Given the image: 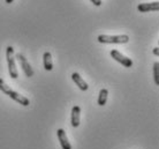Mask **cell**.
<instances>
[{
	"mask_svg": "<svg viewBox=\"0 0 159 149\" xmlns=\"http://www.w3.org/2000/svg\"><path fill=\"white\" fill-rule=\"evenodd\" d=\"M6 59H7L8 64V73H9V77L12 79H17L19 77V71L16 68L15 65V54H14V49L13 46H7L6 48Z\"/></svg>",
	"mask_w": 159,
	"mask_h": 149,
	"instance_id": "cell-2",
	"label": "cell"
},
{
	"mask_svg": "<svg viewBox=\"0 0 159 149\" xmlns=\"http://www.w3.org/2000/svg\"><path fill=\"white\" fill-rule=\"evenodd\" d=\"M57 135H58V139H59V142L61 145V148L62 149H72V145L70 142L68 141V137L66 135V132L65 129L59 128L57 131Z\"/></svg>",
	"mask_w": 159,
	"mask_h": 149,
	"instance_id": "cell-7",
	"label": "cell"
},
{
	"mask_svg": "<svg viewBox=\"0 0 159 149\" xmlns=\"http://www.w3.org/2000/svg\"><path fill=\"white\" fill-rule=\"evenodd\" d=\"M98 42L104 44H126L129 42L128 35H99Z\"/></svg>",
	"mask_w": 159,
	"mask_h": 149,
	"instance_id": "cell-3",
	"label": "cell"
},
{
	"mask_svg": "<svg viewBox=\"0 0 159 149\" xmlns=\"http://www.w3.org/2000/svg\"><path fill=\"white\" fill-rule=\"evenodd\" d=\"M107 97H108V90L107 89H100L99 95H98V105L100 106H104L107 102Z\"/></svg>",
	"mask_w": 159,
	"mask_h": 149,
	"instance_id": "cell-11",
	"label": "cell"
},
{
	"mask_svg": "<svg viewBox=\"0 0 159 149\" xmlns=\"http://www.w3.org/2000/svg\"><path fill=\"white\" fill-rule=\"evenodd\" d=\"M72 80L75 82V85L77 86L81 90L87 91L88 89H89V86H88V83L83 80V79H82V77L80 75L79 73H76V72L73 73V74H72Z\"/></svg>",
	"mask_w": 159,
	"mask_h": 149,
	"instance_id": "cell-8",
	"label": "cell"
},
{
	"mask_svg": "<svg viewBox=\"0 0 159 149\" xmlns=\"http://www.w3.org/2000/svg\"><path fill=\"white\" fill-rule=\"evenodd\" d=\"M92 4L95 5V6H97V7H99V6H102V4H103V1L102 0H90Z\"/></svg>",
	"mask_w": 159,
	"mask_h": 149,
	"instance_id": "cell-13",
	"label": "cell"
},
{
	"mask_svg": "<svg viewBox=\"0 0 159 149\" xmlns=\"http://www.w3.org/2000/svg\"><path fill=\"white\" fill-rule=\"evenodd\" d=\"M80 117H81V108L79 105H75L72 108V126L79 127L80 126Z\"/></svg>",
	"mask_w": 159,
	"mask_h": 149,
	"instance_id": "cell-9",
	"label": "cell"
},
{
	"mask_svg": "<svg viewBox=\"0 0 159 149\" xmlns=\"http://www.w3.org/2000/svg\"><path fill=\"white\" fill-rule=\"evenodd\" d=\"M15 58L19 60V63H20L21 67H22V69H23L24 74H25V77H34V69H32V67L30 66V64H29V61L27 60V58L22 54V53H16L15 54Z\"/></svg>",
	"mask_w": 159,
	"mask_h": 149,
	"instance_id": "cell-4",
	"label": "cell"
},
{
	"mask_svg": "<svg viewBox=\"0 0 159 149\" xmlns=\"http://www.w3.org/2000/svg\"><path fill=\"white\" fill-rule=\"evenodd\" d=\"M153 80L157 86H159V63L156 61L153 64Z\"/></svg>",
	"mask_w": 159,
	"mask_h": 149,
	"instance_id": "cell-12",
	"label": "cell"
},
{
	"mask_svg": "<svg viewBox=\"0 0 159 149\" xmlns=\"http://www.w3.org/2000/svg\"><path fill=\"white\" fill-rule=\"evenodd\" d=\"M43 63H44V68L46 71H52L53 69V61H52V54L51 52H44L43 54Z\"/></svg>",
	"mask_w": 159,
	"mask_h": 149,
	"instance_id": "cell-10",
	"label": "cell"
},
{
	"mask_svg": "<svg viewBox=\"0 0 159 149\" xmlns=\"http://www.w3.org/2000/svg\"><path fill=\"white\" fill-rule=\"evenodd\" d=\"M5 1H6L7 4H12V2H13V1H14V0H5Z\"/></svg>",
	"mask_w": 159,
	"mask_h": 149,
	"instance_id": "cell-15",
	"label": "cell"
},
{
	"mask_svg": "<svg viewBox=\"0 0 159 149\" xmlns=\"http://www.w3.org/2000/svg\"><path fill=\"white\" fill-rule=\"evenodd\" d=\"M0 90L4 94H6L8 97H11L13 101L17 102L19 104L23 105V106H28V105L30 104L29 98H27V97L23 96V95H21V94H19L17 91H15V90H13L2 79H0Z\"/></svg>",
	"mask_w": 159,
	"mask_h": 149,
	"instance_id": "cell-1",
	"label": "cell"
},
{
	"mask_svg": "<svg viewBox=\"0 0 159 149\" xmlns=\"http://www.w3.org/2000/svg\"><path fill=\"white\" fill-rule=\"evenodd\" d=\"M110 54H111V57L114 59V60L118 61V63H120V64L122 65L123 67H127V68H129V67H131V66H133V60H131L130 58L123 56L122 53L119 52L118 50H112Z\"/></svg>",
	"mask_w": 159,
	"mask_h": 149,
	"instance_id": "cell-5",
	"label": "cell"
},
{
	"mask_svg": "<svg viewBox=\"0 0 159 149\" xmlns=\"http://www.w3.org/2000/svg\"><path fill=\"white\" fill-rule=\"evenodd\" d=\"M159 9V2L158 1H152V2H143L137 6V11L141 13H148V12H156Z\"/></svg>",
	"mask_w": 159,
	"mask_h": 149,
	"instance_id": "cell-6",
	"label": "cell"
},
{
	"mask_svg": "<svg viewBox=\"0 0 159 149\" xmlns=\"http://www.w3.org/2000/svg\"><path fill=\"white\" fill-rule=\"evenodd\" d=\"M153 54H155V56H159V49L158 48L153 49Z\"/></svg>",
	"mask_w": 159,
	"mask_h": 149,
	"instance_id": "cell-14",
	"label": "cell"
}]
</instances>
